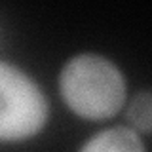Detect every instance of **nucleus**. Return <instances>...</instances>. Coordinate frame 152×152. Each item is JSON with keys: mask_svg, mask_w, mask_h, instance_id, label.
I'll return each instance as SVG.
<instances>
[{"mask_svg": "<svg viewBox=\"0 0 152 152\" xmlns=\"http://www.w3.org/2000/svg\"><path fill=\"white\" fill-rule=\"evenodd\" d=\"M48 120V99L27 72L0 61V141L36 135Z\"/></svg>", "mask_w": 152, "mask_h": 152, "instance_id": "f03ea898", "label": "nucleus"}, {"mask_svg": "<svg viewBox=\"0 0 152 152\" xmlns=\"http://www.w3.org/2000/svg\"><path fill=\"white\" fill-rule=\"evenodd\" d=\"M59 89L66 107L88 120L110 118L126 101L122 70L97 53H80L66 61L59 74Z\"/></svg>", "mask_w": 152, "mask_h": 152, "instance_id": "f257e3e1", "label": "nucleus"}, {"mask_svg": "<svg viewBox=\"0 0 152 152\" xmlns=\"http://www.w3.org/2000/svg\"><path fill=\"white\" fill-rule=\"evenodd\" d=\"M80 152H145V145L133 129L118 126L95 133Z\"/></svg>", "mask_w": 152, "mask_h": 152, "instance_id": "7ed1b4c3", "label": "nucleus"}, {"mask_svg": "<svg viewBox=\"0 0 152 152\" xmlns=\"http://www.w3.org/2000/svg\"><path fill=\"white\" fill-rule=\"evenodd\" d=\"M127 120L141 131H152V91H141L131 99Z\"/></svg>", "mask_w": 152, "mask_h": 152, "instance_id": "20e7f679", "label": "nucleus"}]
</instances>
